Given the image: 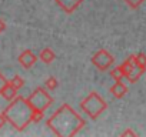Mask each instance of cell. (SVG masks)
Here are the masks:
<instances>
[{"instance_id":"obj_1","label":"cell","mask_w":146,"mask_h":137,"mask_svg":"<svg viewBox=\"0 0 146 137\" xmlns=\"http://www.w3.org/2000/svg\"><path fill=\"white\" fill-rule=\"evenodd\" d=\"M46 124L53 134L60 137H72L85 127L86 121L73 110V107L64 103L47 119Z\"/></svg>"},{"instance_id":"obj_2","label":"cell","mask_w":146,"mask_h":137,"mask_svg":"<svg viewBox=\"0 0 146 137\" xmlns=\"http://www.w3.org/2000/svg\"><path fill=\"white\" fill-rule=\"evenodd\" d=\"M32 113L33 107L29 104L27 99L22 96H16L3 111L6 121L10 123L17 131H23L32 123Z\"/></svg>"},{"instance_id":"obj_3","label":"cell","mask_w":146,"mask_h":137,"mask_svg":"<svg viewBox=\"0 0 146 137\" xmlns=\"http://www.w3.org/2000/svg\"><path fill=\"white\" fill-rule=\"evenodd\" d=\"M80 109H82L83 113H86L92 120H96V119L108 109V104H106V101L100 97L99 93L92 92V93H89V94L80 101Z\"/></svg>"},{"instance_id":"obj_4","label":"cell","mask_w":146,"mask_h":137,"mask_svg":"<svg viewBox=\"0 0 146 137\" xmlns=\"http://www.w3.org/2000/svg\"><path fill=\"white\" fill-rule=\"evenodd\" d=\"M27 101L35 110L44 111L53 104V97L46 92V87H36L33 93L27 97Z\"/></svg>"},{"instance_id":"obj_5","label":"cell","mask_w":146,"mask_h":137,"mask_svg":"<svg viewBox=\"0 0 146 137\" xmlns=\"http://www.w3.org/2000/svg\"><path fill=\"white\" fill-rule=\"evenodd\" d=\"M92 64L100 72H106L113 66L115 57L106 50V49H99L93 56H92Z\"/></svg>"},{"instance_id":"obj_6","label":"cell","mask_w":146,"mask_h":137,"mask_svg":"<svg viewBox=\"0 0 146 137\" xmlns=\"http://www.w3.org/2000/svg\"><path fill=\"white\" fill-rule=\"evenodd\" d=\"M37 56L32 51V50H23L20 54H19V57H17V60H19V63H20V66L23 67V68H30V67H33L35 66V63L37 61Z\"/></svg>"},{"instance_id":"obj_7","label":"cell","mask_w":146,"mask_h":137,"mask_svg":"<svg viewBox=\"0 0 146 137\" xmlns=\"http://www.w3.org/2000/svg\"><path fill=\"white\" fill-rule=\"evenodd\" d=\"M54 2H56V5H57L64 13L72 14L73 12H75V10L82 5L83 0H54Z\"/></svg>"},{"instance_id":"obj_8","label":"cell","mask_w":146,"mask_h":137,"mask_svg":"<svg viewBox=\"0 0 146 137\" xmlns=\"http://www.w3.org/2000/svg\"><path fill=\"white\" fill-rule=\"evenodd\" d=\"M110 93H112V96H113L115 99H122V97L126 96L127 87H126V84H125L122 80H117V82H115V84L110 87Z\"/></svg>"},{"instance_id":"obj_9","label":"cell","mask_w":146,"mask_h":137,"mask_svg":"<svg viewBox=\"0 0 146 137\" xmlns=\"http://www.w3.org/2000/svg\"><path fill=\"white\" fill-rule=\"evenodd\" d=\"M39 59H40L44 64H50V63L54 61L56 54H54V51H53L50 47H44V49L40 50V53H39Z\"/></svg>"},{"instance_id":"obj_10","label":"cell","mask_w":146,"mask_h":137,"mask_svg":"<svg viewBox=\"0 0 146 137\" xmlns=\"http://www.w3.org/2000/svg\"><path fill=\"white\" fill-rule=\"evenodd\" d=\"M0 96H2L5 100H7V101H12V100L17 96V90L7 82V84L3 87V90H2V93H0Z\"/></svg>"},{"instance_id":"obj_11","label":"cell","mask_w":146,"mask_h":137,"mask_svg":"<svg viewBox=\"0 0 146 137\" xmlns=\"http://www.w3.org/2000/svg\"><path fill=\"white\" fill-rule=\"evenodd\" d=\"M146 70H143V68H140V67H137V66H135L133 68H132V70L127 73V76L125 77V79H127L130 83H136L139 79H140V76L145 73Z\"/></svg>"},{"instance_id":"obj_12","label":"cell","mask_w":146,"mask_h":137,"mask_svg":"<svg viewBox=\"0 0 146 137\" xmlns=\"http://www.w3.org/2000/svg\"><path fill=\"white\" fill-rule=\"evenodd\" d=\"M9 83L19 92V90L25 86V79H23L22 76H19V74H15V76L12 77V80H9Z\"/></svg>"},{"instance_id":"obj_13","label":"cell","mask_w":146,"mask_h":137,"mask_svg":"<svg viewBox=\"0 0 146 137\" xmlns=\"http://www.w3.org/2000/svg\"><path fill=\"white\" fill-rule=\"evenodd\" d=\"M44 87H46L47 90H50V92L56 90V89L59 87V82H57V79H56L54 76H49V77L44 80Z\"/></svg>"},{"instance_id":"obj_14","label":"cell","mask_w":146,"mask_h":137,"mask_svg":"<svg viewBox=\"0 0 146 137\" xmlns=\"http://www.w3.org/2000/svg\"><path fill=\"white\" fill-rule=\"evenodd\" d=\"M110 77H112L115 82L125 79V76H123V72H122L120 66H116V67H113V68H112V70H110Z\"/></svg>"},{"instance_id":"obj_15","label":"cell","mask_w":146,"mask_h":137,"mask_svg":"<svg viewBox=\"0 0 146 137\" xmlns=\"http://www.w3.org/2000/svg\"><path fill=\"white\" fill-rule=\"evenodd\" d=\"M135 57H136V66L143 68V70H146V54L140 51V53L135 54Z\"/></svg>"},{"instance_id":"obj_16","label":"cell","mask_w":146,"mask_h":137,"mask_svg":"<svg viewBox=\"0 0 146 137\" xmlns=\"http://www.w3.org/2000/svg\"><path fill=\"white\" fill-rule=\"evenodd\" d=\"M123 2L130 7V9H137V7H140L146 0H123Z\"/></svg>"},{"instance_id":"obj_17","label":"cell","mask_w":146,"mask_h":137,"mask_svg":"<svg viewBox=\"0 0 146 137\" xmlns=\"http://www.w3.org/2000/svg\"><path fill=\"white\" fill-rule=\"evenodd\" d=\"M43 117H44V111H42V110H35V109H33V113H32V123H39Z\"/></svg>"},{"instance_id":"obj_18","label":"cell","mask_w":146,"mask_h":137,"mask_svg":"<svg viewBox=\"0 0 146 137\" xmlns=\"http://www.w3.org/2000/svg\"><path fill=\"white\" fill-rule=\"evenodd\" d=\"M7 82H9V80H7V79H6V77L3 76V73H2V72H0V93H2L3 87H5L6 84H7Z\"/></svg>"},{"instance_id":"obj_19","label":"cell","mask_w":146,"mask_h":137,"mask_svg":"<svg viewBox=\"0 0 146 137\" xmlns=\"http://www.w3.org/2000/svg\"><path fill=\"white\" fill-rule=\"evenodd\" d=\"M120 136H123V137H127V136H132V137H135V136H137V133L136 131H133V130H130V128H126Z\"/></svg>"},{"instance_id":"obj_20","label":"cell","mask_w":146,"mask_h":137,"mask_svg":"<svg viewBox=\"0 0 146 137\" xmlns=\"http://www.w3.org/2000/svg\"><path fill=\"white\" fill-rule=\"evenodd\" d=\"M5 30H6V23L3 19H0V33H3Z\"/></svg>"},{"instance_id":"obj_21","label":"cell","mask_w":146,"mask_h":137,"mask_svg":"<svg viewBox=\"0 0 146 137\" xmlns=\"http://www.w3.org/2000/svg\"><path fill=\"white\" fill-rule=\"evenodd\" d=\"M5 123H6V119H5V114H3V113H0V128H2V127L5 126Z\"/></svg>"}]
</instances>
